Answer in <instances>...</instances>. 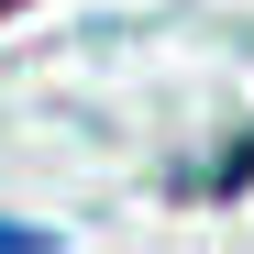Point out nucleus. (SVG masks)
I'll return each instance as SVG.
<instances>
[{
  "mask_svg": "<svg viewBox=\"0 0 254 254\" xmlns=\"http://www.w3.org/2000/svg\"><path fill=\"white\" fill-rule=\"evenodd\" d=\"M56 232H33V221H0V254H45Z\"/></svg>",
  "mask_w": 254,
  "mask_h": 254,
  "instance_id": "1",
  "label": "nucleus"
}]
</instances>
